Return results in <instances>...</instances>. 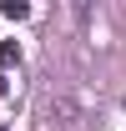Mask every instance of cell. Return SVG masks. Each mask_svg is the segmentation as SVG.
<instances>
[{"instance_id":"3","label":"cell","mask_w":126,"mask_h":131,"mask_svg":"<svg viewBox=\"0 0 126 131\" xmlns=\"http://www.w3.org/2000/svg\"><path fill=\"white\" fill-rule=\"evenodd\" d=\"M0 96H5V76H0Z\"/></svg>"},{"instance_id":"2","label":"cell","mask_w":126,"mask_h":131,"mask_svg":"<svg viewBox=\"0 0 126 131\" xmlns=\"http://www.w3.org/2000/svg\"><path fill=\"white\" fill-rule=\"evenodd\" d=\"M5 15H10V20H25L30 5H25V0H5Z\"/></svg>"},{"instance_id":"1","label":"cell","mask_w":126,"mask_h":131,"mask_svg":"<svg viewBox=\"0 0 126 131\" xmlns=\"http://www.w3.org/2000/svg\"><path fill=\"white\" fill-rule=\"evenodd\" d=\"M20 61V46L15 40H0V66H15Z\"/></svg>"}]
</instances>
